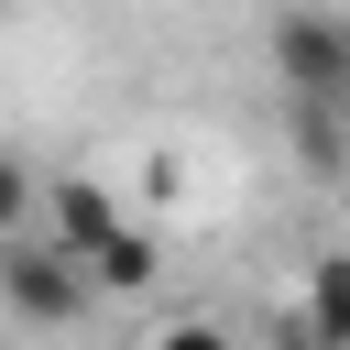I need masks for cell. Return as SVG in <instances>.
Masks as SVG:
<instances>
[{
	"label": "cell",
	"instance_id": "obj_1",
	"mask_svg": "<svg viewBox=\"0 0 350 350\" xmlns=\"http://www.w3.org/2000/svg\"><path fill=\"white\" fill-rule=\"evenodd\" d=\"M273 77L295 88V109H350V11H284Z\"/></svg>",
	"mask_w": 350,
	"mask_h": 350
},
{
	"label": "cell",
	"instance_id": "obj_2",
	"mask_svg": "<svg viewBox=\"0 0 350 350\" xmlns=\"http://www.w3.org/2000/svg\"><path fill=\"white\" fill-rule=\"evenodd\" d=\"M0 306L33 317V328H66L88 306V262L66 241H0Z\"/></svg>",
	"mask_w": 350,
	"mask_h": 350
},
{
	"label": "cell",
	"instance_id": "obj_3",
	"mask_svg": "<svg viewBox=\"0 0 350 350\" xmlns=\"http://www.w3.org/2000/svg\"><path fill=\"white\" fill-rule=\"evenodd\" d=\"M55 241H66L77 262H98V252L120 241V197L88 186V175H66V186H55Z\"/></svg>",
	"mask_w": 350,
	"mask_h": 350
},
{
	"label": "cell",
	"instance_id": "obj_4",
	"mask_svg": "<svg viewBox=\"0 0 350 350\" xmlns=\"http://www.w3.org/2000/svg\"><path fill=\"white\" fill-rule=\"evenodd\" d=\"M306 328H317V350H350V252H328L306 273Z\"/></svg>",
	"mask_w": 350,
	"mask_h": 350
},
{
	"label": "cell",
	"instance_id": "obj_5",
	"mask_svg": "<svg viewBox=\"0 0 350 350\" xmlns=\"http://www.w3.org/2000/svg\"><path fill=\"white\" fill-rule=\"evenodd\" d=\"M88 284H109V295H131V284H153V241H142V230H120V241H109V252L88 262Z\"/></svg>",
	"mask_w": 350,
	"mask_h": 350
},
{
	"label": "cell",
	"instance_id": "obj_6",
	"mask_svg": "<svg viewBox=\"0 0 350 350\" xmlns=\"http://www.w3.org/2000/svg\"><path fill=\"white\" fill-rule=\"evenodd\" d=\"M22 208H33V175L0 153V241H22Z\"/></svg>",
	"mask_w": 350,
	"mask_h": 350
},
{
	"label": "cell",
	"instance_id": "obj_7",
	"mask_svg": "<svg viewBox=\"0 0 350 350\" xmlns=\"http://www.w3.org/2000/svg\"><path fill=\"white\" fill-rule=\"evenodd\" d=\"M153 350H230V328H208V317H186V328H164Z\"/></svg>",
	"mask_w": 350,
	"mask_h": 350
}]
</instances>
